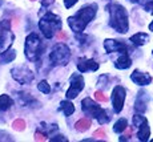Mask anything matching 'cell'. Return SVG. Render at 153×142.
Segmentation results:
<instances>
[{
  "mask_svg": "<svg viewBox=\"0 0 153 142\" xmlns=\"http://www.w3.org/2000/svg\"><path fill=\"white\" fill-rule=\"evenodd\" d=\"M149 31H152V32H153V20H152L151 24H149Z\"/></svg>",
  "mask_w": 153,
  "mask_h": 142,
  "instance_id": "cell-34",
  "label": "cell"
},
{
  "mask_svg": "<svg viewBox=\"0 0 153 142\" xmlns=\"http://www.w3.org/2000/svg\"><path fill=\"white\" fill-rule=\"evenodd\" d=\"M37 88H39V90H40V92H43L44 94H48L49 92H51V87H49V84L45 81V80L40 81V84L37 85Z\"/></svg>",
  "mask_w": 153,
  "mask_h": 142,
  "instance_id": "cell-24",
  "label": "cell"
},
{
  "mask_svg": "<svg viewBox=\"0 0 153 142\" xmlns=\"http://www.w3.org/2000/svg\"><path fill=\"white\" fill-rule=\"evenodd\" d=\"M15 57H16V52L12 51V49H10V51H5L1 53V60L3 61H13Z\"/></svg>",
  "mask_w": 153,
  "mask_h": 142,
  "instance_id": "cell-22",
  "label": "cell"
},
{
  "mask_svg": "<svg viewBox=\"0 0 153 142\" xmlns=\"http://www.w3.org/2000/svg\"><path fill=\"white\" fill-rule=\"evenodd\" d=\"M53 0H43V5H48L49 3H52Z\"/></svg>",
  "mask_w": 153,
  "mask_h": 142,
  "instance_id": "cell-33",
  "label": "cell"
},
{
  "mask_svg": "<svg viewBox=\"0 0 153 142\" xmlns=\"http://www.w3.org/2000/svg\"><path fill=\"white\" fill-rule=\"evenodd\" d=\"M104 48L108 53H112V52H120V53H128V47L125 45L124 43L121 41H117V40H112V39H108L104 41Z\"/></svg>",
  "mask_w": 153,
  "mask_h": 142,
  "instance_id": "cell-11",
  "label": "cell"
},
{
  "mask_svg": "<svg viewBox=\"0 0 153 142\" xmlns=\"http://www.w3.org/2000/svg\"><path fill=\"white\" fill-rule=\"evenodd\" d=\"M125 96H126V92L121 85L114 87L113 92H112V104H113V110L116 112V113H120V112L123 110Z\"/></svg>",
  "mask_w": 153,
  "mask_h": 142,
  "instance_id": "cell-10",
  "label": "cell"
},
{
  "mask_svg": "<svg viewBox=\"0 0 153 142\" xmlns=\"http://www.w3.org/2000/svg\"><path fill=\"white\" fill-rule=\"evenodd\" d=\"M149 40V36L146 33H144V32H139V33L133 35V36H131V41L134 44V45H144V44H146Z\"/></svg>",
  "mask_w": 153,
  "mask_h": 142,
  "instance_id": "cell-17",
  "label": "cell"
},
{
  "mask_svg": "<svg viewBox=\"0 0 153 142\" xmlns=\"http://www.w3.org/2000/svg\"><path fill=\"white\" fill-rule=\"evenodd\" d=\"M32 1H35V0H32Z\"/></svg>",
  "mask_w": 153,
  "mask_h": 142,
  "instance_id": "cell-35",
  "label": "cell"
},
{
  "mask_svg": "<svg viewBox=\"0 0 153 142\" xmlns=\"http://www.w3.org/2000/svg\"><path fill=\"white\" fill-rule=\"evenodd\" d=\"M12 105H13V101L10 96H7V94H1V96H0V112L7 110V109H10Z\"/></svg>",
  "mask_w": 153,
  "mask_h": 142,
  "instance_id": "cell-18",
  "label": "cell"
},
{
  "mask_svg": "<svg viewBox=\"0 0 153 142\" xmlns=\"http://www.w3.org/2000/svg\"><path fill=\"white\" fill-rule=\"evenodd\" d=\"M42 55V40L36 33H31L25 40V56L28 60L35 61Z\"/></svg>",
  "mask_w": 153,
  "mask_h": 142,
  "instance_id": "cell-5",
  "label": "cell"
},
{
  "mask_svg": "<svg viewBox=\"0 0 153 142\" xmlns=\"http://www.w3.org/2000/svg\"><path fill=\"white\" fill-rule=\"evenodd\" d=\"M96 12H97V5L96 4H91L80 8L79 12H76L68 19V25L76 33H80L85 29V27L89 24L91 20L96 16Z\"/></svg>",
  "mask_w": 153,
  "mask_h": 142,
  "instance_id": "cell-1",
  "label": "cell"
},
{
  "mask_svg": "<svg viewBox=\"0 0 153 142\" xmlns=\"http://www.w3.org/2000/svg\"><path fill=\"white\" fill-rule=\"evenodd\" d=\"M40 31L47 39H52L56 31H60L61 29V20L57 15L55 13H45V16L42 17L39 23Z\"/></svg>",
  "mask_w": 153,
  "mask_h": 142,
  "instance_id": "cell-3",
  "label": "cell"
},
{
  "mask_svg": "<svg viewBox=\"0 0 153 142\" xmlns=\"http://www.w3.org/2000/svg\"><path fill=\"white\" fill-rule=\"evenodd\" d=\"M76 3H77V0H64V5H65V8L73 7Z\"/></svg>",
  "mask_w": 153,
  "mask_h": 142,
  "instance_id": "cell-29",
  "label": "cell"
},
{
  "mask_svg": "<svg viewBox=\"0 0 153 142\" xmlns=\"http://www.w3.org/2000/svg\"><path fill=\"white\" fill-rule=\"evenodd\" d=\"M47 138H45V135L43 134V133H40V132H36L35 133V141H45Z\"/></svg>",
  "mask_w": 153,
  "mask_h": 142,
  "instance_id": "cell-28",
  "label": "cell"
},
{
  "mask_svg": "<svg viewBox=\"0 0 153 142\" xmlns=\"http://www.w3.org/2000/svg\"><path fill=\"white\" fill-rule=\"evenodd\" d=\"M71 58V51L65 44H57L49 55V60L53 65H67Z\"/></svg>",
  "mask_w": 153,
  "mask_h": 142,
  "instance_id": "cell-6",
  "label": "cell"
},
{
  "mask_svg": "<svg viewBox=\"0 0 153 142\" xmlns=\"http://www.w3.org/2000/svg\"><path fill=\"white\" fill-rule=\"evenodd\" d=\"M84 89V78L80 73H73L71 76V87L69 89L67 90V98L68 100H72V98H76L79 96L81 90Z\"/></svg>",
  "mask_w": 153,
  "mask_h": 142,
  "instance_id": "cell-8",
  "label": "cell"
},
{
  "mask_svg": "<svg viewBox=\"0 0 153 142\" xmlns=\"http://www.w3.org/2000/svg\"><path fill=\"white\" fill-rule=\"evenodd\" d=\"M131 65H132V60L129 58V56L126 52L121 53V56H120V57L116 60V63H114V67H116L117 69H128Z\"/></svg>",
  "mask_w": 153,
  "mask_h": 142,
  "instance_id": "cell-16",
  "label": "cell"
},
{
  "mask_svg": "<svg viewBox=\"0 0 153 142\" xmlns=\"http://www.w3.org/2000/svg\"><path fill=\"white\" fill-rule=\"evenodd\" d=\"M145 120H146V118L144 117V116H140V114H136V116H133V125L137 128V126H139L140 124H143Z\"/></svg>",
  "mask_w": 153,
  "mask_h": 142,
  "instance_id": "cell-27",
  "label": "cell"
},
{
  "mask_svg": "<svg viewBox=\"0 0 153 142\" xmlns=\"http://www.w3.org/2000/svg\"><path fill=\"white\" fill-rule=\"evenodd\" d=\"M131 80L133 82H136L137 85H148L152 82V76L149 73H144L140 70H134L131 75Z\"/></svg>",
  "mask_w": 153,
  "mask_h": 142,
  "instance_id": "cell-12",
  "label": "cell"
},
{
  "mask_svg": "<svg viewBox=\"0 0 153 142\" xmlns=\"http://www.w3.org/2000/svg\"><path fill=\"white\" fill-rule=\"evenodd\" d=\"M65 33H64V32H61V31H59L57 32V39L59 40H64V39H65Z\"/></svg>",
  "mask_w": 153,
  "mask_h": 142,
  "instance_id": "cell-31",
  "label": "cell"
},
{
  "mask_svg": "<svg viewBox=\"0 0 153 142\" xmlns=\"http://www.w3.org/2000/svg\"><path fill=\"white\" fill-rule=\"evenodd\" d=\"M126 126H128V121H126L125 118H120V120L117 121L116 124H114L113 132L114 133H123L126 129Z\"/></svg>",
  "mask_w": 153,
  "mask_h": 142,
  "instance_id": "cell-21",
  "label": "cell"
},
{
  "mask_svg": "<svg viewBox=\"0 0 153 142\" xmlns=\"http://www.w3.org/2000/svg\"><path fill=\"white\" fill-rule=\"evenodd\" d=\"M146 104H148V96H146L145 92L141 90L137 96V100H136V105H134V109L140 113H144L146 109Z\"/></svg>",
  "mask_w": 153,
  "mask_h": 142,
  "instance_id": "cell-15",
  "label": "cell"
},
{
  "mask_svg": "<svg viewBox=\"0 0 153 142\" xmlns=\"http://www.w3.org/2000/svg\"><path fill=\"white\" fill-rule=\"evenodd\" d=\"M81 108H83V110L88 114V116L95 117L96 120L99 121V124H101V125H104V124H107L108 121H109V117H108L107 112H105L102 108H100L96 102H93L89 97H87V98L83 100Z\"/></svg>",
  "mask_w": 153,
  "mask_h": 142,
  "instance_id": "cell-4",
  "label": "cell"
},
{
  "mask_svg": "<svg viewBox=\"0 0 153 142\" xmlns=\"http://www.w3.org/2000/svg\"><path fill=\"white\" fill-rule=\"evenodd\" d=\"M95 98L97 100V101H100V102H107V101H108L107 96H105V94L102 93V92H100V90L95 92Z\"/></svg>",
  "mask_w": 153,
  "mask_h": 142,
  "instance_id": "cell-26",
  "label": "cell"
},
{
  "mask_svg": "<svg viewBox=\"0 0 153 142\" xmlns=\"http://www.w3.org/2000/svg\"><path fill=\"white\" fill-rule=\"evenodd\" d=\"M89 126H91V120H88V118H81V120H79L75 124V129L80 133L87 132V130L89 129Z\"/></svg>",
  "mask_w": 153,
  "mask_h": 142,
  "instance_id": "cell-19",
  "label": "cell"
},
{
  "mask_svg": "<svg viewBox=\"0 0 153 142\" xmlns=\"http://www.w3.org/2000/svg\"><path fill=\"white\" fill-rule=\"evenodd\" d=\"M10 28H11L10 20L0 21V53L5 52L12 44L13 35L10 32Z\"/></svg>",
  "mask_w": 153,
  "mask_h": 142,
  "instance_id": "cell-7",
  "label": "cell"
},
{
  "mask_svg": "<svg viewBox=\"0 0 153 142\" xmlns=\"http://www.w3.org/2000/svg\"><path fill=\"white\" fill-rule=\"evenodd\" d=\"M77 69L80 72H87V70H97L99 64L95 60H85V58H80L77 63Z\"/></svg>",
  "mask_w": 153,
  "mask_h": 142,
  "instance_id": "cell-13",
  "label": "cell"
},
{
  "mask_svg": "<svg viewBox=\"0 0 153 142\" xmlns=\"http://www.w3.org/2000/svg\"><path fill=\"white\" fill-rule=\"evenodd\" d=\"M139 132H137V137H139L140 141H148L149 137H151V129H149V124H148V120H145L143 124H140L137 126Z\"/></svg>",
  "mask_w": 153,
  "mask_h": 142,
  "instance_id": "cell-14",
  "label": "cell"
},
{
  "mask_svg": "<svg viewBox=\"0 0 153 142\" xmlns=\"http://www.w3.org/2000/svg\"><path fill=\"white\" fill-rule=\"evenodd\" d=\"M108 11H109L111 15V20H109L111 27L116 29L117 32H120V33H125L129 27L126 10L119 3H111L108 5Z\"/></svg>",
  "mask_w": 153,
  "mask_h": 142,
  "instance_id": "cell-2",
  "label": "cell"
},
{
  "mask_svg": "<svg viewBox=\"0 0 153 142\" xmlns=\"http://www.w3.org/2000/svg\"><path fill=\"white\" fill-rule=\"evenodd\" d=\"M11 75H12V77L16 80L17 82H20V84H29L35 77L32 70L29 69L28 67H25V65L13 68V69L11 70Z\"/></svg>",
  "mask_w": 153,
  "mask_h": 142,
  "instance_id": "cell-9",
  "label": "cell"
},
{
  "mask_svg": "<svg viewBox=\"0 0 153 142\" xmlns=\"http://www.w3.org/2000/svg\"><path fill=\"white\" fill-rule=\"evenodd\" d=\"M93 137H100V138H104L105 137V132L102 129H99L93 133Z\"/></svg>",
  "mask_w": 153,
  "mask_h": 142,
  "instance_id": "cell-30",
  "label": "cell"
},
{
  "mask_svg": "<svg viewBox=\"0 0 153 142\" xmlns=\"http://www.w3.org/2000/svg\"><path fill=\"white\" fill-rule=\"evenodd\" d=\"M60 109H63V112H64V114H65L67 117H69L71 114L75 112V106H73V104L72 102H69V101H61L60 104Z\"/></svg>",
  "mask_w": 153,
  "mask_h": 142,
  "instance_id": "cell-20",
  "label": "cell"
},
{
  "mask_svg": "<svg viewBox=\"0 0 153 142\" xmlns=\"http://www.w3.org/2000/svg\"><path fill=\"white\" fill-rule=\"evenodd\" d=\"M139 3L145 7V10L148 11V12L153 13V0H139Z\"/></svg>",
  "mask_w": 153,
  "mask_h": 142,
  "instance_id": "cell-25",
  "label": "cell"
},
{
  "mask_svg": "<svg viewBox=\"0 0 153 142\" xmlns=\"http://www.w3.org/2000/svg\"><path fill=\"white\" fill-rule=\"evenodd\" d=\"M51 141H64V142H67V138H64L63 135H59V138H51Z\"/></svg>",
  "mask_w": 153,
  "mask_h": 142,
  "instance_id": "cell-32",
  "label": "cell"
},
{
  "mask_svg": "<svg viewBox=\"0 0 153 142\" xmlns=\"http://www.w3.org/2000/svg\"><path fill=\"white\" fill-rule=\"evenodd\" d=\"M12 128L15 130H17V132H23V130L25 129V121L22 120V118H19V120H15L13 124H12Z\"/></svg>",
  "mask_w": 153,
  "mask_h": 142,
  "instance_id": "cell-23",
  "label": "cell"
}]
</instances>
